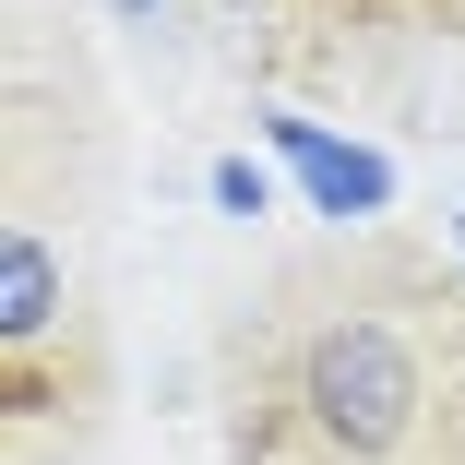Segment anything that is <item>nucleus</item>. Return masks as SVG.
I'll list each match as a JSON object with an SVG mask.
<instances>
[{
	"instance_id": "f257e3e1",
	"label": "nucleus",
	"mask_w": 465,
	"mask_h": 465,
	"mask_svg": "<svg viewBox=\"0 0 465 465\" xmlns=\"http://www.w3.org/2000/svg\"><path fill=\"white\" fill-rule=\"evenodd\" d=\"M299 406H311V430L334 441V453H394L406 430H418V406H430V382H418V346L394 334V322H322L311 334V358H299Z\"/></svg>"
},
{
	"instance_id": "f03ea898",
	"label": "nucleus",
	"mask_w": 465,
	"mask_h": 465,
	"mask_svg": "<svg viewBox=\"0 0 465 465\" xmlns=\"http://www.w3.org/2000/svg\"><path fill=\"white\" fill-rule=\"evenodd\" d=\"M262 143L311 179V203H322V215H382V203H394V167H382V155H358V143H334V132L299 120V108H262Z\"/></svg>"
},
{
	"instance_id": "7ed1b4c3",
	"label": "nucleus",
	"mask_w": 465,
	"mask_h": 465,
	"mask_svg": "<svg viewBox=\"0 0 465 465\" xmlns=\"http://www.w3.org/2000/svg\"><path fill=\"white\" fill-rule=\"evenodd\" d=\"M60 334V251L36 227H0V346Z\"/></svg>"
},
{
	"instance_id": "20e7f679",
	"label": "nucleus",
	"mask_w": 465,
	"mask_h": 465,
	"mask_svg": "<svg viewBox=\"0 0 465 465\" xmlns=\"http://www.w3.org/2000/svg\"><path fill=\"white\" fill-rule=\"evenodd\" d=\"M203 192H215V215H274V179H262L251 155H215V179H203Z\"/></svg>"
},
{
	"instance_id": "39448f33",
	"label": "nucleus",
	"mask_w": 465,
	"mask_h": 465,
	"mask_svg": "<svg viewBox=\"0 0 465 465\" xmlns=\"http://www.w3.org/2000/svg\"><path fill=\"white\" fill-rule=\"evenodd\" d=\"M120 25H155V0H120Z\"/></svg>"
},
{
	"instance_id": "423d86ee",
	"label": "nucleus",
	"mask_w": 465,
	"mask_h": 465,
	"mask_svg": "<svg viewBox=\"0 0 465 465\" xmlns=\"http://www.w3.org/2000/svg\"><path fill=\"white\" fill-rule=\"evenodd\" d=\"M453 251H465V215H453Z\"/></svg>"
}]
</instances>
